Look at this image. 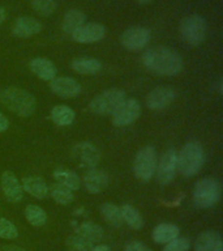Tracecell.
Returning <instances> with one entry per match:
<instances>
[{
  "mask_svg": "<svg viewBox=\"0 0 223 251\" xmlns=\"http://www.w3.org/2000/svg\"><path fill=\"white\" fill-rule=\"evenodd\" d=\"M0 251H26L25 249L20 246H15V245H8V246H4L0 249Z\"/></svg>",
  "mask_w": 223,
  "mask_h": 251,
  "instance_id": "8d00e7d4",
  "label": "cell"
},
{
  "mask_svg": "<svg viewBox=\"0 0 223 251\" xmlns=\"http://www.w3.org/2000/svg\"><path fill=\"white\" fill-rule=\"evenodd\" d=\"M140 4H149L152 0H137Z\"/></svg>",
  "mask_w": 223,
  "mask_h": 251,
  "instance_id": "ab89813d",
  "label": "cell"
},
{
  "mask_svg": "<svg viewBox=\"0 0 223 251\" xmlns=\"http://www.w3.org/2000/svg\"><path fill=\"white\" fill-rule=\"evenodd\" d=\"M158 165V153L152 145H146L137 152L133 162V173L137 179L148 182L156 174Z\"/></svg>",
  "mask_w": 223,
  "mask_h": 251,
  "instance_id": "5b68a950",
  "label": "cell"
},
{
  "mask_svg": "<svg viewBox=\"0 0 223 251\" xmlns=\"http://www.w3.org/2000/svg\"><path fill=\"white\" fill-rule=\"evenodd\" d=\"M67 247L69 251H91L94 249V243L89 242L78 234H72L67 239Z\"/></svg>",
  "mask_w": 223,
  "mask_h": 251,
  "instance_id": "4dcf8cb0",
  "label": "cell"
},
{
  "mask_svg": "<svg viewBox=\"0 0 223 251\" xmlns=\"http://www.w3.org/2000/svg\"><path fill=\"white\" fill-rule=\"evenodd\" d=\"M0 102L8 110L19 114L20 117L29 118L35 113L37 101L30 92L16 86H7L0 92Z\"/></svg>",
  "mask_w": 223,
  "mask_h": 251,
  "instance_id": "7a4b0ae2",
  "label": "cell"
},
{
  "mask_svg": "<svg viewBox=\"0 0 223 251\" xmlns=\"http://www.w3.org/2000/svg\"><path fill=\"white\" fill-rule=\"evenodd\" d=\"M91 251H111V250H110V247L106 246V245H99V246L94 247Z\"/></svg>",
  "mask_w": 223,
  "mask_h": 251,
  "instance_id": "f35d334b",
  "label": "cell"
},
{
  "mask_svg": "<svg viewBox=\"0 0 223 251\" xmlns=\"http://www.w3.org/2000/svg\"><path fill=\"white\" fill-rule=\"evenodd\" d=\"M19 237V229L16 227L13 223H11L9 220L0 217V238L4 239H16Z\"/></svg>",
  "mask_w": 223,
  "mask_h": 251,
  "instance_id": "d6a6232c",
  "label": "cell"
},
{
  "mask_svg": "<svg viewBox=\"0 0 223 251\" xmlns=\"http://www.w3.org/2000/svg\"><path fill=\"white\" fill-rule=\"evenodd\" d=\"M43 29L41 21L30 16H21L16 20L12 26V34L17 38H30L33 35L39 34Z\"/></svg>",
  "mask_w": 223,
  "mask_h": 251,
  "instance_id": "5bb4252c",
  "label": "cell"
},
{
  "mask_svg": "<svg viewBox=\"0 0 223 251\" xmlns=\"http://www.w3.org/2000/svg\"><path fill=\"white\" fill-rule=\"evenodd\" d=\"M72 154L86 168H95L101 161V151L89 141H80L72 148Z\"/></svg>",
  "mask_w": 223,
  "mask_h": 251,
  "instance_id": "8fae6325",
  "label": "cell"
},
{
  "mask_svg": "<svg viewBox=\"0 0 223 251\" xmlns=\"http://www.w3.org/2000/svg\"><path fill=\"white\" fill-rule=\"evenodd\" d=\"M156 178L160 184L171 183L178 172V152L176 149H168L160 157V161L156 165Z\"/></svg>",
  "mask_w": 223,
  "mask_h": 251,
  "instance_id": "30bf717a",
  "label": "cell"
},
{
  "mask_svg": "<svg viewBox=\"0 0 223 251\" xmlns=\"http://www.w3.org/2000/svg\"><path fill=\"white\" fill-rule=\"evenodd\" d=\"M21 186H22L23 191L27 192L29 195L34 196L35 199H46L48 194H50L48 184L41 176H25V178H22Z\"/></svg>",
  "mask_w": 223,
  "mask_h": 251,
  "instance_id": "d6986e66",
  "label": "cell"
},
{
  "mask_svg": "<svg viewBox=\"0 0 223 251\" xmlns=\"http://www.w3.org/2000/svg\"><path fill=\"white\" fill-rule=\"evenodd\" d=\"M7 19V13H5V9L3 7H0V25L5 21Z\"/></svg>",
  "mask_w": 223,
  "mask_h": 251,
  "instance_id": "74e56055",
  "label": "cell"
},
{
  "mask_svg": "<svg viewBox=\"0 0 223 251\" xmlns=\"http://www.w3.org/2000/svg\"><path fill=\"white\" fill-rule=\"evenodd\" d=\"M124 251H152L150 247L146 246L141 241H131L125 245Z\"/></svg>",
  "mask_w": 223,
  "mask_h": 251,
  "instance_id": "e575fe53",
  "label": "cell"
},
{
  "mask_svg": "<svg viewBox=\"0 0 223 251\" xmlns=\"http://www.w3.org/2000/svg\"><path fill=\"white\" fill-rule=\"evenodd\" d=\"M8 128H9V121H8V118L0 111V133L4 132V131H7Z\"/></svg>",
  "mask_w": 223,
  "mask_h": 251,
  "instance_id": "d590c367",
  "label": "cell"
},
{
  "mask_svg": "<svg viewBox=\"0 0 223 251\" xmlns=\"http://www.w3.org/2000/svg\"><path fill=\"white\" fill-rule=\"evenodd\" d=\"M150 38H152V34L148 27L132 26L123 31L120 43L127 50L138 51L150 42Z\"/></svg>",
  "mask_w": 223,
  "mask_h": 251,
  "instance_id": "ba28073f",
  "label": "cell"
},
{
  "mask_svg": "<svg viewBox=\"0 0 223 251\" xmlns=\"http://www.w3.org/2000/svg\"><path fill=\"white\" fill-rule=\"evenodd\" d=\"M125 100V92L121 89H109L98 94L89 103V109L98 115H112Z\"/></svg>",
  "mask_w": 223,
  "mask_h": 251,
  "instance_id": "52a82bcc",
  "label": "cell"
},
{
  "mask_svg": "<svg viewBox=\"0 0 223 251\" xmlns=\"http://www.w3.org/2000/svg\"><path fill=\"white\" fill-rule=\"evenodd\" d=\"M84 187L90 194H99L105 190L110 183V176L101 169H90L82 176Z\"/></svg>",
  "mask_w": 223,
  "mask_h": 251,
  "instance_id": "9a60e30c",
  "label": "cell"
},
{
  "mask_svg": "<svg viewBox=\"0 0 223 251\" xmlns=\"http://www.w3.org/2000/svg\"><path fill=\"white\" fill-rule=\"evenodd\" d=\"M102 217L107 221V223L112 224L113 226H119L123 224V219H121L120 207H117L116 204L112 203H103L99 207Z\"/></svg>",
  "mask_w": 223,
  "mask_h": 251,
  "instance_id": "f1b7e54d",
  "label": "cell"
},
{
  "mask_svg": "<svg viewBox=\"0 0 223 251\" xmlns=\"http://www.w3.org/2000/svg\"><path fill=\"white\" fill-rule=\"evenodd\" d=\"M1 190L5 199L11 203H20L23 198V190L17 176L7 170L1 174Z\"/></svg>",
  "mask_w": 223,
  "mask_h": 251,
  "instance_id": "e0dca14e",
  "label": "cell"
},
{
  "mask_svg": "<svg viewBox=\"0 0 223 251\" xmlns=\"http://www.w3.org/2000/svg\"><path fill=\"white\" fill-rule=\"evenodd\" d=\"M52 176L56 180V183L69 188L72 191H76V190L81 187V178L78 176L77 173L73 172V170H69V169L62 168V166L56 168Z\"/></svg>",
  "mask_w": 223,
  "mask_h": 251,
  "instance_id": "44dd1931",
  "label": "cell"
},
{
  "mask_svg": "<svg viewBox=\"0 0 223 251\" xmlns=\"http://www.w3.org/2000/svg\"><path fill=\"white\" fill-rule=\"evenodd\" d=\"M205 162V153L199 141H188L178 154V170L185 178L199 174Z\"/></svg>",
  "mask_w": 223,
  "mask_h": 251,
  "instance_id": "3957f363",
  "label": "cell"
},
{
  "mask_svg": "<svg viewBox=\"0 0 223 251\" xmlns=\"http://www.w3.org/2000/svg\"><path fill=\"white\" fill-rule=\"evenodd\" d=\"M221 199V187L213 178H203L195 184L193 203L199 208H210Z\"/></svg>",
  "mask_w": 223,
  "mask_h": 251,
  "instance_id": "8992f818",
  "label": "cell"
},
{
  "mask_svg": "<svg viewBox=\"0 0 223 251\" xmlns=\"http://www.w3.org/2000/svg\"><path fill=\"white\" fill-rule=\"evenodd\" d=\"M51 119L56 126L60 127H67L70 126L76 119V113L73 109H70L69 106L66 105H59L52 107L51 110Z\"/></svg>",
  "mask_w": 223,
  "mask_h": 251,
  "instance_id": "d4e9b609",
  "label": "cell"
},
{
  "mask_svg": "<svg viewBox=\"0 0 223 251\" xmlns=\"http://www.w3.org/2000/svg\"><path fill=\"white\" fill-rule=\"evenodd\" d=\"M193 249L195 251H223L222 235L214 230L200 233L196 238Z\"/></svg>",
  "mask_w": 223,
  "mask_h": 251,
  "instance_id": "ac0fdd59",
  "label": "cell"
},
{
  "mask_svg": "<svg viewBox=\"0 0 223 251\" xmlns=\"http://www.w3.org/2000/svg\"><path fill=\"white\" fill-rule=\"evenodd\" d=\"M106 27L99 23H85L70 35L74 42L95 43L105 38Z\"/></svg>",
  "mask_w": 223,
  "mask_h": 251,
  "instance_id": "4fadbf2b",
  "label": "cell"
},
{
  "mask_svg": "<svg viewBox=\"0 0 223 251\" xmlns=\"http://www.w3.org/2000/svg\"><path fill=\"white\" fill-rule=\"evenodd\" d=\"M176 97L175 90L170 86H156L149 92L146 97V105L150 110L159 111L167 109Z\"/></svg>",
  "mask_w": 223,
  "mask_h": 251,
  "instance_id": "7c38bea8",
  "label": "cell"
},
{
  "mask_svg": "<svg viewBox=\"0 0 223 251\" xmlns=\"http://www.w3.org/2000/svg\"><path fill=\"white\" fill-rule=\"evenodd\" d=\"M142 63L149 71L162 76H176L183 70V58L179 52L164 46L148 49L142 54Z\"/></svg>",
  "mask_w": 223,
  "mask_h": 251,
  "instance_id": "6da1fadb",
  "label": "cell"
},
{
  "mask_svg": "<svg viewBox=\"0 0 223 251\" xmlns=\"http://www.w3.org/2000/svg\"><path fill=\"white\" fill-rule=\"evenodd\" d=\"M25 219L33 226H43L47 223V213L42 207L35 204H27L25 208Z\"/></svg>",
  "mask_w": 223,
  "mask_h": 251,
  "instance_id": "83f0119b",
  "label": "cell"
},
{
  "mask_svg": "<svg viewBox=\"0 0 223 251\" xmlns=\"http://www.w3.org/2000/svg\"><path fill=\"white\" fill-rule=\"evenodd\" d=\"M86 23V16L85 13L80 9L72 8L69 11L67 12L63 19V31L68 35H72L74 31L80 29V27Z\"/></svg>",
  "mask_w": 223,
  "mask_h": 251,
  "instance_id": "603a6c76",
  "label": "cell"
},
{
  "mask_svg": "<svg viewBox=\"0 0 223 251\" xmlns=\"http://www.w3.org/2000/svg\"><path fill=\"white\" fill-rule=\"evenodd\" d=\"M76 234H78L82 238L88 239L89 242H99L103 239V235H105V231L102 229V226H99L98 224L95 223H82L80 226L77 227L76 230Z\"/></svg>",
  "mask_w": 223,
  "mask_h": 251,
  "instance_id": "484cf974",
  "label": "cell"
},
{
  "mask_svg": "<svg viewBox=\"0 0 223 251\" xmlns=\"http://www.w3.org/2000/svg\"><path fill=\"white\" fill-rule=\"evenodd\" d=\"M70 68L80 75H95L102 70V63L93 58L74 59L70 63Z\"/></svg>",
  "mask_w": 223,
  "mask_h": 251,
  "instance_id": "cb8c5ba5",
  "label": "cell"
},
{
  "mask_svg": "<svg viewBox=\"0 0 223 251\" xmlns=\"http://www.w3.org/2000/svg\"><path fill=\"white\" fill-rule=\"evenodd\" d=\"M180 37L191 46H199L205 42L207 34L206 20L200 15H191L181 20L179 26Z\"/></svg>",
  "mask_w": 223,
  "mask_h": 251,
  "instance_id": "277c9868",
  "label": "cell"
},
{
  "mask_svg": "<svg viewBox=\"0 0 223 251\" xmlns=\"http://www.w3.org/2000/svg\"><path fill=\"white\" fill-rule=\"evenodd\" d=\"M120 212L123 223L127 224L129 227H132L134 230H140L141 227L144 226V219L134 207L129 205V204H124L120 207Z\"/></svg>",
  "mask_w": 223,
  "mask_h": 251,
  "instance_id": "4316f807",
  "label": "cell"
},
{
  "mask_svg": "<svg viewBox=\"0 0 223 251\" xmlns=\"http://www.w3.org/2000/svg\"><path fill=\"white\" fill-rule=\"evenodd\" d=\"M50 194L52 196V199L58 204H62V205L70 204L74 199L73 191L69 190V188L64 187V186H60V184H54L51 187Z\"/></svg>",
  "mask_w": 223,
  "mask_h": 251,
  "instance_id": "f546056e",
  "label": "cell"
},
{
  "mask_svg": "<svg viewBox=\"0 0 223 251\" xmlns=\"http://www.w3.org/2000/svg\"><path fill=\"white\" fill-rule=\"evenodd\" d=\"M141 114V106L134 98H125L115 113L112 114V123L116 127H125V126L132 125L133 122L138 119Z\"/></svg>",
  "mask_w": 223,
  "mask_h": 251,
  "instance_id": "9c48e42d",
  "label": "cell"
},
{
  "mask_svg": "<svg viewBox=\"0 0 223 251\" xmlns=\"http://www.w3.org/2000/svg\"><path fill=\"white\" fill-rule=\"evenodd\" d=\"M180 235L179 227L175 224H158L152 231V238L156 243H168Z\"/></svg>",
  "mask_w": 223,
  "mask_h": 251,
  "instance_id": "7402d4cb",
  "label": "cell"
},
{
  "mask_svg": "<svg viewBox=\"0 0 223 251\" xmlns=\"http://www.w3.org/2000/svg\"><path fill=\"white\" fill-rule=\"evenodd\" d=\"M31 8L41 16H51L58 8L56 0H31Z\"/></svg>",
  "mask_w": 223,
  "mask_h": 251,
  "instance_id": "1f68e13d",
  "label": "cell"
},
{
  "mask_svg": "<svg viewBox=\"0 0 223 251\" xmlns=\"http://www.w3.org/2000/svg\"><path fill=\"white\" fill-rule=\"evenodd\" d=\"M191 242L187 237H178L171 242L166 243L163 251H189Z\"/></svg>",
  "mask_w": 223,
  "mask_h": 251,
  "instance_id": "836d02e7",
  "label": "cell"
},
{
  "mask_svg": "<svg viewBox=\"0 0 223 251\" xmlns=\"http://www.w3.org/2000/svg\"><path fill=\"white\" fill-rule=\"evenodd\" d=\"M31 72L43 81H51L56 77L58 70L50 59L35 58L30 62Z\"/></svg>",
  "mask_w": 223,
  "mask_h": 251,
  "instance_id": "ffe728a7",
  "label": "cell"
},
{
  "mask_svg": "<svg viewBox=\"0 0 223 251\" xmlns=\"http://www.w3.org/2000/svg\"><path fill=\"white\" fill-rule=\"evenodd\" d=\"M50 88L56 96L62 98H74L82 92L80 82L72 77H55L50 81Z\"/></svg>",
  "mask_w": 223,
  "mask_h": 251,
  "instance_id": "2e32d148",
  "label": "cell"
}]
</instances>
